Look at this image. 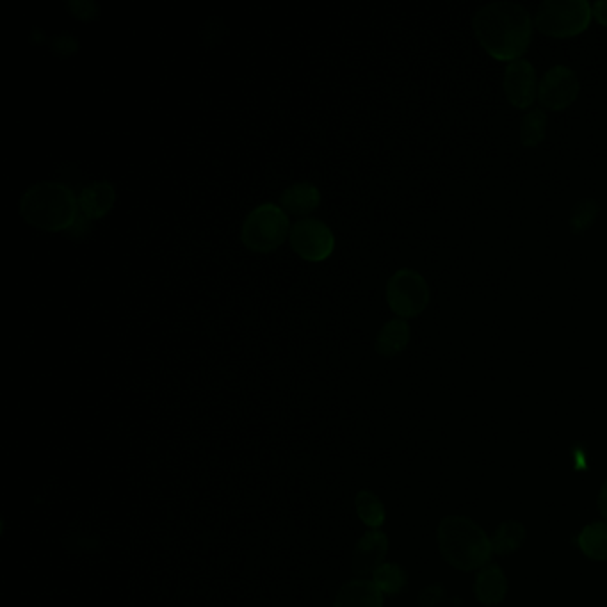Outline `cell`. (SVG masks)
<instances>
[{
	"label": "cell",
	"instance_id": "obj_1",
	"mask_svg": "<svg viewBox=\"0 0 607 607\" xmlns=\"http://www.w3.org/2000/svg\"><path fill=\"white\" fill-rule=\"evenodd\" d=\"M472 29L488 56L513 63L529 50L533 18L524 6L515 2H492L474 15Z\"/></svg>",
	"mask_w": 607,
	"mask_h": 607
},
{
	"label": "cell",
	"instance_id": "obj_4",
	"mask_svg": "<svg viewBox=\"0 0 607 607\" xmlns=\"http://www.w3.org/2000/svg\"><path fill=\"white\" fill-rule=\"evenodd\" d=\"M588 0H545L536 11V29L551 38H575L591 24Z\"/></svg>",
	"mask_w": 607,
	"mask_h": 607
},
{
	"label": "cell",
	"instance_id": "obj_3",
	"mask_svg": "<svg viewBox=\"0 0 607 607\" xmlns=\"http://www.w3.org/2000/svg\"><path fill=\"white\" fill-rule=\"evenodd\" d=\"M438 547L451 567L470 572L486 567L492 556V540L467 517H447L438 526Z\"/></svg>",
	"mask_w": 607,
	"mask_h": 607
},
{
	"label": "cell",
	"instance_id": "obj_12",
	"mask_svg": "<svg viewBox=\"0 0 607 607\" xmlns=\"http://www.w3.org/2000/svg\"><path fill=\"white\" fill-rule=\"evenodd\" d=\"M333 607H383V593L373 581L355 579L340 588Z\"/></svg>",
	"mask_w": 607,
	"mask_h": 607
},
{
	"label": "cell",
	"instance_id": "obj_11",
	"mask_svg": "<svg viewBox=\"0 0 607 607\" xmlns=\"http://www.w3.org/2000/svg\"><path fill=\"white\" fill-rule=\"evenodd\" d=\"M116 200V189L107 180L91 182L84 187L79 195V209L82 216L88 219L104 218L113 209Z\"/></svg>",
	"mask_w": 607,
	"mask_h": 607
},
{
	"label": "cell",
	"instance_id": "obj_8",
	"mask_svg": "<svg viewBox=\"0 0 607 607\" xmlns=\"http://www.w3.org/2000/svg\"><path fill=\"white\" fill-rule=\"evenodd\" d=\"M579 79L572 68L556 65L543 73L538 84V100L549 111H565L579 97Z\"/></svg>",
	"mask_w": 607,
	"mask_h": 607
},
{
	"label": "cell",
	"instance_id": "obj_2",
	"mask_svg": "<svg viewBox=\"0 0 607 607\" xmlns=\"http://www.w3.org/2000/svg\"><path fill=\"white\" fill-rule=\"evenodd\" d=\"M22 218L38 230L63 232L79 218V198L70 187L45 180L29 187L20 198Z\"/></svg>",
	"mask_w": 607,
	"mask_h": 607
},
{
	"label": "cell",
	"instance_id": "obj_13",
	"mask_svg": "<svg viewBox=\"0 0 607 607\" xmlns=\"http://www.w3.org/2000/svg\"><path fill=\"white\" fill-rule=\"evenodd\" d=\"M506 591H508V581L506 575L502 572L501 567L497 565H486L481 568L476 584H474V593L476 599L485 604V606H497L502 600L506 599Z\"/></svg>",
	"mask_w": 607,
	"mask_h": 607
},
{
	"label": "cell",
	"instance_id": "obj_15",
	"mask_svg": "<svg viewBox=\"0 0 607 607\" xmlns=\"http://www.w3.org/2000/svg\"><path fill=\"white\" fill-rule=\"evenodd\" d=\"M408 342H410V326L405 319L397 317L381 326L374 346L381 357L392 358L399 355L401 351H405Z\"/></svg>",
	"mask_w": 607,
	"mask_h": 607
},
{
	"label": "cell",
	"instance_id": "obj_21",
	"mask_svg": "<svg viewBox=\"0 0 607 607\" xmlns=\"http://www.w3.org/2000/svg\"><path fill=\"white\" fill-rule=\"evenodd\" d=\"M357 513L360 520L364 522L365 526L371 527V529H378L383 526L385 522V506L383 502L369 490H362L357 495Z\"/></svg>",
	"mask_w": 607,
	"mask_h": 607
},
{
	"label": "cell",
	"instance_id": "obj_5",
	"mask_svg": "<svg viewBox=\"0 0 607 607\" xmlns=\"http://www.w3.org/2000/svg\"><path fill=\"white\" fill-rule=\"evenodd\" d=\"M291 234L289 218L282 207L275 203H262L244 219L241 239L248 250L269 253L285 243Z\"/></svg>",
	"mask_w": 607,
	"mask_h": 607
},
{
	"label": "cell",
	"instance_id": "obj_23",
	"mask_svg": "<svg viewBox=\"0 0 607 607\" xmlns=\"http://www.w3.org/2000/svg\"><path fill=\"white\" fill-rule=\"evenodd\" d=\"M442 599H444V588L440 584H433V586H428L426 590H422L421 595H419V606L435 607L440 604Z\"/></svg>",
	"mask_w": 607,
	"mask_h": 607
},
{
	"label": "cell",
	"instance_id": "obj_22",
	"mask_svg": "<svg viewBox=\"0 0 607 607\" xmlns=\"http://www.w3.org/2000/svg\"><path fill=\"white\" fill-rule=\"evenodd\" d=\"M68 9L81 20H93L98 15V6L91 0H88V2H81V0L79 2H68Z\"/></svg>",
	"mask_w": 607,
	"mask_h": 607
},
{
	"label": "cell",
	"instance_id": "obj_9",
	"mask_svg": "<svg viewBox=\"0 0 607 607\" xmlns=\"http://www.w3.org/2000/svg\"><path fill=\"white\" fill-rule=\"evenodd\" d=\"M504 93L511 106L527 109L535 104L538 79L535 66L526 59H517L504 70Z\"/></svg>",
	"mask_w": 607,
	"mask_h": 607
},
{
	"label": "cell",
	"instance_id": "obj_25",
	"mask_svg": "<svg viewBox=\"0 0 607 607\" xmlns=\"http://www.w3.org/2000/svg\"><path fill=\"white\" fill-rule=\"evenodd\" d=\"M591 9H593V18H595L600 25L607 27V0L595 2V4L591 6Z\"/></svg>",
	"mask_w": 607,
	"mask_h": 607
},
{
	"label": "cell",
	"instance_id": "obj_20",
	"mask_svg": "<svg viewBox=\"0 0 607 607\" xmlns=\"http://www.w3.org/2000/svg\"><path fill=\"white\" fill-rule=\"evenodd\" d=\"M547 134V114L543 109H533L524 116L520 129V143L526 148L540 145Z\"/></svg>",
	"mask_w": 607,
	"mask_h": 607
},
{
	"label": "cell",
	"instance_id": "obj_10",
	"mask_svg": "<svg viewBox=\"0 0 607 607\" xmlns=\"http://www.w3.org/2000/svg\"><path fill=\"white\" fill-rule=\"evenodd\" d=\"M389 551V538L381 531L365 533L353 552V572L360 577L374 574L383 565Z\"/></svg>",
	"mask_w": 607,
	"mask_h": 607
},
{
	"label": "cell",
	"instance_id": "obj_6",
	"mask_svg": "<svg viewBox=\"0 0 607 607\" xmlns=\"http://www.w3.org/2000/svg\"><path fill=\"white\" fill-rule=\"evenodd\" d=\"M387 303L401 319L421 316L429 303L426 278L413 269H399L387 282Z\"/></svg>",
	"mask_w": 607,
	"mask_h": 607
},
{
	"label": "cell",
	"instance_id": "obj_17",
	"mask_svg": "<svg viewBox=\"0 0 607 607\" xmlns=\"http://www.w3.org/2000/svg\"><path fill=\"white\" fill-rule=\"evenodd\" d=\"M526 540V527L518 524L515 520L504 522L497 529L494 538H492V549L495 554H511L522 547V543Z\"/></svg>",
	"mask_w": 607,
	"mask_h": 607
},
{
	"label": "cell",
	"instance_id": "obj_24",
	"mask_svg": "<svg viewBox=\"0 0 607 607\" xmlns=\"http://www.w3.org/2000/svg\"><path fill=\"white\" fill-rule=\"evenodd\" d=\"M52 47H54L57 54H65V50L63 49H66V54H73L75 50L79 49V41H77V38H73V36L63 34V36H59V38L54 40Z\"/></svg>",
	"mask_w": 607,
	"mask_h": 607
},
{
	"label": "cell",
	"instance_id": "obj_16",
	"mask_svg": "<svg viewBox=\"0 0 607 607\" xmlns=\"http://www.w3.org/2000/svg\"><path fill=\"white\" fill-rule=\"evenodd\" d=\"M579 547L588 558L595 561L607 559V524L606 522H593L584 527L579 535Z\"/></svg>",
	"mask_w": 607,
	"mask_h": 607
},
{
	"label": "cell",
	"instance_id": "obj_19",
	"mask_svg": "<svg viewBox=\"0 0 607 607\" xmlns=\"http://www.w3.org/2000/svg\"><path fill=\"white\" fill-rule=\"evenodd\" d=\"M373 583L383 595H397L405 590L408 575L405 570L394 563H383L373 574Z\"/></svg>",
	"mask_w": 607,
	"mask_h": 607
},
{
	"label": "cell",
	"instance_id": "obj_14",
	"mask_svg": "<svg viewBox=\"0 0 607 607\" xmlns=\"http://www.w3.org/2000/svg\"><path fill=\"white\" fill-rule=\"evenodd\" d=\"M321 203V191L312 182H296L280 195L282 209L296 216L316 211Z\"/></svg>",
	"mask_w": 607,
	"mask_h": 607
},
{
	"label": "cell",
	"instance_id": "obj_7",
	"mask_svg": "<svg viewBox=\"0 0 607 607\" xmlns=\"http://www.w3.org/2000/svg\"><path fill=\"white\" fill-rule=\"evenodd\" d=\"M291 244L301 259L321 262L328 259L335 248L332 228L316 218L300 219L291 227Z\"/></svg>",
	"mask_w": 607,
	"mask_h": 607
},
{
	"label": "cell",
	"instance_id": "obj_18",
	"mask_svg": "<svg viewBox=\"0 0 607 607\" xmlns=\"http://www.w3.org/2000/svg\"><path fill=\"white\" fill-rule=\"evenodd\" d=\"M599 214V202L593 198H583L581 202L575 203L574 209L570 212V218H568L570 232L574 235L586 234L599 219Z\"/></svg>",
	"mask_w": 607,
	"mask_h": 607
},
{
	"label": "cell",
	"instance_id": "obj_26",
	"mask_svg": "<svg viewBox=\"0 0 607 607\" xmlns=\"http://www.w3.org/2000/svg\"><path fill=\"white\" fill-rule=\"evenodd\" d=\"M599 510L602 513V517L607 520V481L602 485V490L599 494Z\"/></svg>",
	"mask_w": 607,
	"mask_h": 607
}]
</instances>
